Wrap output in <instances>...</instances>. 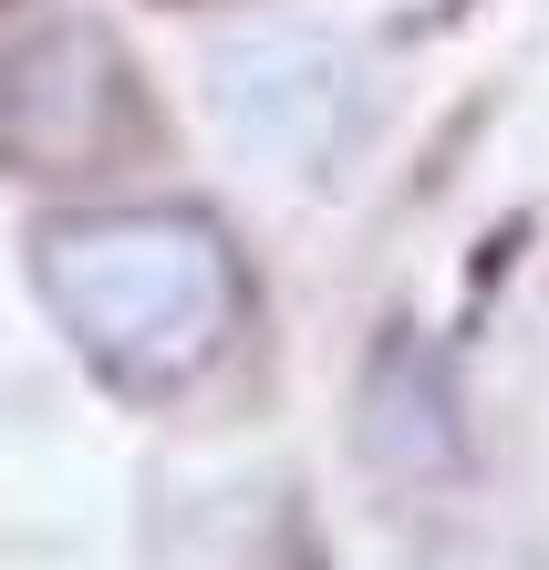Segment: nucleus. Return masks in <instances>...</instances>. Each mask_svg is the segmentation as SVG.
<instances>
[{"instance_id": "obj_1", "label": "nucleus", "mask_w": 549, "mask_h": 570, "mask_svg": "<svg viewBox=\"0 0 549 570\" xmlns=\"http://www.w3.org/2000/svg\"><path fill=\"white\" fill-rule=\"evenodd\" d=\"M31 271H42V301L62 312V332L94 353V374L135 394L208 374L238 322V259L208 218H166V208L52 218Z\"/></svg>"}]
</instances>
